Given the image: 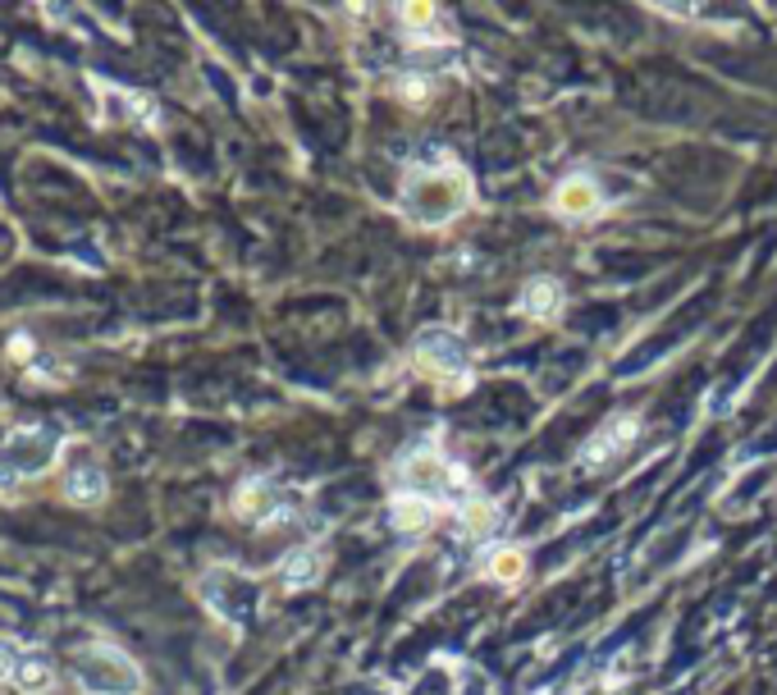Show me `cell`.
<instances>
[{
	"instance_id": "obj_1",
	"label": "cell",
	"mask_w": 777,
	"mask_h": 695,
	"mask_svg": "<svg viewBox=\"0 0 777 695\" xmlns=\"http://www.w3.org/2000/svg\"><path fill=\"white\" fill-rule=\"evenodd\" d=\"M472 201H476L472 174L457 170V165H444V161L411 170L407 184H403V211L417 224H449Z\"/></svg>"
},
{
	"instance_id": "obj_4",
	"label": "cell",
	"mask_w": 777,
	"mask_h": 695,
	"mask_svg": "<svg viewBox=\"0 0 777 695\" xmlns=\"http://www.w3.org/2000/svg\"><path fill=\"white\" fill-rule=\"evenodd\" d=\"M106 495V472H101V462L83 449H73L69 467H65V499L69 503H96Z\"/></svg>"
},
{
	"instance_id": "obj_12",
	"label": "cell",
	"mask_w": 777,
	"mask_h": 695,
	"mask_svg": "<svg viewBox=\"0 0 777 695\" xmlns=\"http://www.w3.org/2000/svg\"><path fill=\"white\" fill-rule=\"evenodd\" d=\"M19 655L23 650H14L10 640H0V682H14V668H19Z\"/></svg>"
},
{
	"instance_id": "obj_3",
	"label": "cell",
	"mask_w": 777,
	"mask_h": 695,
	"mask_svg": "<svg viewBox=\"0 0 777 695\" xmlns=\"http://www.w3.org/2000/svg\"><path fill=\"white\" fill-rule=\"evenodd\" d=\"M411 362L434 384H466V344L453 329H421L411 344Z\"/></svg>"
},
{
	"instance_id": "obj_7",
	"label": "cell",
	"mask_w": 777,
	"mask_h": 695,
	"mask_svg": "<svg viewBox=\"0 0 777 695\" xmlns=\"http://www.w3.org/2000/svg\"><path fill=\"white\" fill-rule=\"evenodd\" d=\"M631 440H636V417H613V421H608V426H604V430H600V435H594V440L585 444V453H581V457H585V462H608L617 449H627Z\"/></svg>"
},
{
	"instance_id": "obj_8",
	"label": "cell",
	"mask_w": 777,
	"mask_h": 695,
	"mask_svg": "<svg viewBox=\"0 0 777 695\" xmlns=\"http://www.w3.org/2000/svg\"><path fill=\"white\" fill-rule=\"evenodd\" d=\"M517 306H522L531 321H554L563 312V285H558V279H531Z\"/></svg>"
},
{
	"instance_id": "obj_2",
	"label": "cell",
	"mask_w": 777,
	"mask_h": 695,
	"mask_svg": "<svg viewBox=\"0 0 777 695\" xmlns=\"http://www.w3.org/2000/svg\"><path fill=\"white\" fill-rule=\"evenodd\" d=\"M73 682L88 695H138L142 673L138 663L115 646H83L73 655Z\"/></svg>"
},
{
	"instance_id": "obj_5",
	"label": "cell",
	"mask_w": 777,
	"mask_h": 695,
	"mask_svg": "<svg viewBox=\"0 0 777 695\" xmlns=\"http://www.w3.org/2000/svg\"><path fill=\"white\" fill-rule=\"evenodd\" d=\"M56 435L50 430H19V435H10V444H5V457L14 462V467H23V472H42L50 457H56Z\"/></svg>"
},
{
	"instance_id": "obj_10",
	"label": "cell",
	"mask_w": 777,
	"mask_h": 695,
	"mask_svg": "<svg viewBox=\"0 0 777 695\" xmlns=\"http://www.w3.org/2000/svg\"><path fill=\"white\" fill-rule=\"evenodd\" d=\"M434 503H426V499H411V495H394V522L398 526H407V531H417V526H426L430 518H434Z\"/></svg>"
},
{
	"instance_id": "obj_11",
	"label": "cell",
	"mask_w": 777,
	"mask_h": 695,
	"mask_svg": "<svg viewBox=\"0 0 777 695\" xmlns=\"http://www.w3.org/2000/svg\"><path fill=\"white\" fill-rule=\"evenodd\" d=\"M489 572H495V581H517L526 572V558L517 554V549H499L495 563H489Z\"/></svg>"
},
{
	"instance_id": "obj_6",
	"label": "cell",
	"mask_w": 777,
	"mask_h": 695,
	"mask_svg": "<svg viewBox=\"0 0 777 695\" xmlns=\"http://www.w3.org/2000/svg\"><path fill=\"white\" fill-rule=\"evenodd\" d=\"M594 206H600V193H594L590 178H567V184H558V193H554V211L567 216V220H585Z\"/></svg>"
},
{
	"instance_id": "obj_9",
	"label": "cell",
	"mask_w": 777,
	"mask_h": 695,
	"mask_svg": "<svg viewBox=\"0 0 777 695\" xmlns=\"http://www.w3.org/2000/svg\"><path fill=\"white\" fill-rule=\"evenodd\" d=\"M50 677H56V668H50V659L46 655H37V650H28V655H19V668H14V686H23V691H46L50 686Z\"/></svg>"
}]
</instances>
